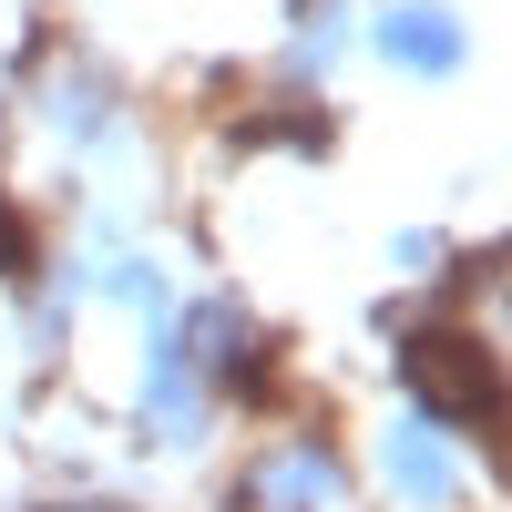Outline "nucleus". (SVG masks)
I'll use <instances>...</instances> for the list:
<instances>
[{"label": "nucleus", "mask_w": 512, "mask_h": 512, "mask_svg": "<svg viewBox=\"0 0 512 512\" xmlns=\"http://www.w3.org/2000/svg\"><path fill=\"white\" fill-rule=\"evenodd\" d=\"M379 52H400V62H420V72H451V62H461V31H451L441 11H390V21H379Z\"/></svg>", "instance_id": "nucleus-2"}, {"label": "nucleus", "mask_w": 512, "mask_h": 512, "mask_svg": "<svg viewBox=\"0 0 512 512\" xmlns=\"http://www.w3.org/2000/svg\"><path fill=\"white\" fill-rule=\"evenodd\" d=\"M410 390L431 400V420L492 441V359L472 349V328H410Z\"/></svg>", "instance_id": "nucleus-1"}, {"label": "nucleus", "mask_w": 512, "mask_h": 512, "mask_svg": "<svg viewBox=\"0 0 512 512\" xmlns=\"http://www.w3.org/2000/svg\"><path fill=\"white\" fill-rule=\"evenodd\" d=\"M0 267H31V226L11 216V195H0Z\"/></svg>", "instance_id": "nucleus-3"}]
</instances>
